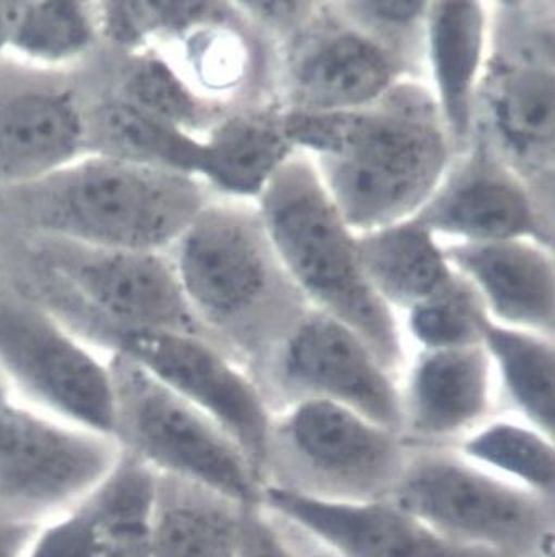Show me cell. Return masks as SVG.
<instances>
[{
	"instance_id": "ac0fdd59",
	"label": "cell",
	"mask_w": 555,
	"mask_h": 557,
	"mask_svg": "<svg viewBox=\"0 0 555 557\" xmlns=\"http://www.w3.org/2000/svg\"><path fill=\"white\" fill-rule=\"evenodd\" d=\"M88 153L87 115L64 90L0 100V188L40 181Z\"/></svg>"
},
{
	"instance_id": "30bf717a",
	"label": "cell",
	"mask_w": 555,
	"mask_h": 557,
	"mask_svg": "<svg viewBox=\"0 0 555 557\" xmlns=\"http://www.w3.org/2000/svg\"><path fill=\"white\" fill-rule=\"evenodd\" d=\"M115 351L210 418L250 461L263 484L273 411L267 393L213 339L170 330L120 332Z\"/></svg>"
},
{
	"instance_id": "4316f807",
	"label": "cell",
	"mask_w": 555,
	"mask_h": 557,
	"mask_svg": "<svg viewBox=\"0 0 555 557\" xmlns=\"http://www.w3.org/2000/svg\"><path fill=\"white\" fill-rule=\"evenodd\" d=\"M157 473L123 453L84 503L94 518L97 557H150Z\"/></svg>"
},
{
	"instance_id": "f1b7e54d",
	"label": "cell",
	"mask_w": 555,
	"mask_h": 557,
	"mask_svg": "<svg viewBox=\"0 0 555 557\" xmlns=\"http://www.w3.org/2000/svg\"><path fill=\"white\" fill-rule=\"evenodd\" d=\"M97 36V11H91L87 2L25 0L9 50L33 64H67L84 55Z\"/></svg>"
},
{
	"instance_id": "4fadbf2b",
	"label": "cell",
	"mask_w": 555,
	"mask_h": 557,
	"mask_svg": "<svg viewBox=\"0 0 555 557\" xmlns=\"http://www.w3.org/2000/svg\"><path fill=\"white\" fill-rule=\"evenodd\" d=\"M274 388L298 399H326L355 409L403 436L400 388L368 346L343 323L308 310L261 360Z\"/></svg>"
},
{
	"instance_id": "1f68e13d",
	"label": "cell",
	"mask_w": 555,
	"mask_h": 557,
	"mask_svg": "<svg viewBox=\"0 0 555 557\" xmlns=\"http://www.w3.org/2000/svg\"><path fill=\"white\" fill-rule=\"evenodd\" d=\"M337 11L384 49L390 50L409 74H421L428 47L429 2L419 0H374V2H334Z\"/></svg>"
},
{
	"instance_id": "e575fe53",
	"label": "cell",
	"mask_w": 555,
	"mask_h": 557,
	"mask_svg": "<svg viewBox=\"0 0 555 557\" xmlns=\"http://www.w3.org/2000/svg\"><path fill=\"white\" fill-rule=\"evenodd\" d=\"M248 21L254 22L268 40L276 47L310 21L317 2H236Z\"/></svg>"
},
{
	"instance_id": "3957f363",
	"label": "cell",
	"mask_w": 555,
	"mask_h": 557,
	"mask_svg": "<svg viewBox=\"0 0 555 557\" xmlns=\"http://www.w3.org/2000/svg\"><path fill=\"white\" fill-rule=\"evenodd\" d=\"M172 263L201 325L233 354L263 360L310 310L248 207H205L175 242Z\"/></svg>"
},
{
	"instance_id": "5bb4252c",
	"label": "cell",
	"mask_w": 555,
	"mask_h": 557,
	"mask_svg": "<svg viewBox=\"0 0 555 557\" xmlns=\"http://www.w3.org/2000/svg\"><path fill=\"white\" fill-rule=\"evenodd\" d=\"M472 132L516 173L554 228V69L491 55L472 97Z\"/></svg>"
},
{
	"instance_id": "8992f818",
	"label": "cell",
	"mask_w": 555,
	"mask_h": 557,
	"mask_svg": "<svg viewBox=\"0 0 555 557\" xmlns=\"http://www.w3.org/2000/svg\"><path fill=\"white\" fill-rule=\"evenodd\" d=\"M391 499L446 540L532 557L551 531L548 499L466 461L454 449L412 453Z\"/></svg>"
},
{
	"instance_id": "7402d4cb",
	"label": "cell",
	"mask_w": 555,
	"mask_h": 557,
	"mask_svg": "<svg viewBox=\"0 0 555 557\" xmlns=\"http://www.w3.org/2000/svg\"><path fill=\"white\" fill-rule=\"evenodd\" d=\"M246 508L207 487L157 474L150 557H242Z\"/></svg>"
},
{
	"instance_id": "ba28073f",
	"label": "cell",
	"mask_w": 555,
	"mask_h": 557,
	"mask_svg": "<svg viewBox=\"0 0 555 557\" xmlns=\"http://www.w3.org/2000/svg\"><path fill=\"white\" fill-rule=\"evenodd\" d=\"M115 437L74 426L0 388V516L44 521L81 503L122 459Z\"/></svg>"
},
{
	"instance_id": "cb8c5ba5",
	"label": "cell",
	"mask_w": 555,
	"mask_h": 557,
	"mask_svg": "<svg viewBox=\"0 0 555 557\" xmlns=\"http://www.w3.org/2000/svg\"><path fill=\"white\" fill-rule=\"evenodd\" d=\"M87 149L88 153L195 177L203 156V141L131 103L113 99L87 115Z\"/></svg>"
},
{
	"instance_id": "d6a6232c",
	"label": "cell",
	"mask_w": 555,
	"mask_h": 557,
	"mask_svg": "<svg viewBox=\"0 0 555 557\" xmlns=\"http://www.w3.org/2000/svg\"><path fill=\"white\" fill-rule=\"evenodd\" d=\"M492 55L514 64L554 69V4L499 2Z\"/></svg>"
},
{
	"instance_id": "d590c367",
	"label": "cell",
	"mask_w": 555,
	"mask_h": 557,
	"mask_svg": "<svg viewBox=\"0 0 555 557\" xmlns=\"http://www.w3.org/2000/svg\"><path fill=\"white\" fill-rule=\"evenodd\" d=\"M242 557H298L260 505L245 511Z\"/></svg>"
},
{
	"instance_id": "9a60e30c",
	"label": "cell",
	"mask_w": 555,
	"mask_h": 557,
	"mask_svg": "<svg viewBox=\"0 0 555 557\" xmlns=\"http://www.w3.org/2000/svg\"><path fill=\"white\" fill-rule=\"evenodd\" d=\"M258 505L336 557H503L446 540L391 497L330 499L267 483Z\"/></svg>"
},
{
	"instance_id": "ffe728a7",
	"label": "cell",
	"mask_w": 555,
	"mask_h": 557,
	"mask_svg": "<svg viewBox=\"0 0 555 557\" xmlns=\"http://www.w3.org/2000/svg\"><path fill=\"white\" fill-rule=\"evenodd\" d=\"M484 12L474 0L431 2L428 52L440 90L441 116L451 153L468 152L472 140V97L481 67Z\"/></svg>"
},
{
	"instance_id": "603a6c76",
	"label": "cell",
	"mask_w": 555,
	"mask_h": 557,
	"mask_svg": "<svg viewBox=\"0 0 555 557\" xmlns=\"http://www.w3.org/2000/svg\"><path fill=\"white\" fill-rule=\"evenodd\" d=\"M369 285L384 301L415 308L449 283L454 272L433 240V232L415 219L374 230L356 240Z\"/></svg>"
},
{
	"instance_id": "52a82bcc",
	"label": "cell",
	"mask_w": 555,
	"mask_h": 557,
	"mask_svg": "<svg viewBox=\"0 0 555 557\" xmlns=\"http://www.w3.org/2000/svg\"><path fill=\"white\" fill-rule=\"evenodd\" d=\"M409 456L396 431L337 403L308 398L273 413L264 469L280 458L298 476L285 487L361 502L390 497Z\"/></svg>"
},
{
	"instance_id": "8d00e7d4",
	"label": "cell",
	"mask_w": 555,
	"mask_h": 557,
	"mask_svg": "<svg viewBox=\"0 0 555 557\" xmlns=\"http://www.w3.org/2000/svg\"><path fill=\"white\" fill-rule=\"evenodd\" d=\"M39 522L0 516V557H24Z\"/></svg>"
},
{
	"instance_id": "d4e9b609",
	"label": "cell",
	"mask_w": 555,
	"mask_h": 557,
	"mask_svg": "<svg viewBox=\"0 0 555 557\" xmlns=\"http://www.w3.org/2000/svg\"><path fill=\"white\" fill-rule=\"evenodd\" d=\"M454 445L466 461L507 483L545 499L554 494V436L516 414H494Z\"/></svg>"
},
{
	"instance_id": "836d02e7",
	"label": "cell",
	"mask_w": 555,
	"mask_h": 557,
	"mask_svg": "<svg viewBox=\"0 0 555 557\" xmlns=\"http://www.w3.org/2000/svg\"><path fill=\"white\" fill-rule=\"evenodd\" d=\"M24 557H97L96 525L84 499L40 521Z\"/></svg>"
},
{
	"instance_id": "277c9868",
	"label": "cell",
	"mask_w": 555,
	"mask_h": 557,
	"mask_svg": "<svg viewBox=\"0 0 555 557\" xmlns=\"http://www.w3.org/2000/svg\"><path fill=\"white\" fill-rule=\"evenodd\" d=\"M271 244L306 300L351 330L381 367L396 373L405 351L386 301L369 285L349 233L317 170L283 163L260 194Z\"/></svg>"
},
{
	"instance_id": "9c48e42d",
	"label": "cell",
	"mask_w": 555,
	"mask_h": 557,
	"mask_svg": "<svg viewBox=\"0 0 555 557\" xmlns=\"http://www.w3.org/2000/svg\"><path fill=\"white\" fill-rule=\"evenodd\" d=\"M0 373L5 389L25 405L115 437L116 388L110 360H102L39 308L0 304Z\"/></svg>"
},
{
	"instance_id": "7a4b0ae2",
	"label": "cell",
	"mask_w": 555,
	"mask_h": 557,
	"mask_svg": "<svg viewBox=\"0 0 555 557\" xmlns=\"http://www.w3.org/2000/svg\"><path fill=\"white\" fill-rule=\"evenodd\" d=\"M0 197L39 237L159 253L207 207L192 175L100 153H85L40 181L0 188Z\"/></svg>"
},
{
	"instance_id": "2e32d148",
	"label": "cell",
	"mask_w": 555,
	"mask_h": 557,
	"mask_svg": "<svg viewBox=\"0 0 555 557\" xmlns=\"http://www.w3.org/2000/svg\"><path fill=\"white\" fill-rule=\"evenodd\" d=\"M466 153L422 205L416 222L429 232L460 235L469 242L519 240L528 235L552 248L554 228L542 220L526 185L488 141L472 132Z\"/></svg>"
},
{
	"instance_id": "7c38bea8",
	"label": "cell",
	"mask_w": 555,
	"mask_h": 557,
	"mask_svg": "<svg viewBox=\"0 0 555 557\" xmlns=\"http://www.w3.org/2000/svg\"><path fill=\"white\" fill-rule=\"evenodd\" d=\"M39 250L50 272L120 332L170 330L223 345L201 325L172 261L159 251L109 250L50 237H42Z\"/></svg>"
},
{
	"instance_id": "8fae6325",
	"label": "cell",
	"mask_w": 555,
	"mask_h": 557,
	"mask_svg": "<svg viewBox=\"0 0 555 557\" xmlns=\"http://www.w3.org/2000/svg\"><path fill=\"white\" fill-rule=\"evenodd\" d=\"M408 67L337 11L313 15L274 47V97L283 112H345L377 102Z\"/></svg>"
},
{
	"instance_id": "44dd1931",
	"label": "cell",
	"mask_w": 555,
	"mask_h": 557,
	"mask_svg": "<svg viewBox=\"0 0 555 557\" xmlns=\"http://www.w3.org/2000/svg\"><path fill=\"white\" fill-rule=\"evenodd\" d=\"M293 149L283 128L282 107H239L208 132L197 175L225 194L260 197Z\"/></svg>"
},
{
	"instance_id": "d6986e66",
	"label": "cell",
	"mask_w": 555,
	"mask_h": 557,
	"mask_svg": "<svg viewBox=\"0 0 555 557\" xmlns=\"http://www.w3.org/2000/svg\"><path fill=\"white\" fill-rule=\"evenodd\" d=\"M444 257L471 276L499 320L523 332L554 335V263L545 251L520 240L468 242Z\"/></svg>"
},
{
	"instance_id": "e0dca14e",
	"label": "cell",
	"mask_w": 555,
	"mask_h": 557,
	"mask_svg": "<svg viewBox=\"0 0 555 557\" xmlns=\"http://www.w3.org/2000/svg\"><path fill=\"white\" fill-rule=\"evenodd\" d=\"M406 443H457L494 417L492 361L484 346L433 349L416 361L400 388Z\"/></svg>"
},
{
	"instance_id": "f546056e",
	"label": "cell",
	"mask_w": 555,
	"mask_h": 557,
	"mask_svg": "<svg viewBox=\"0 0 555 557\" xmlns=\"http://www.w3.org/2000/svg\"><path fill=\"white\" fill-rule=\"evenodd\" d=\"M99 34L125 49H144L160 37H185L194 28L229 14L226 2H100Z\"/></svg>"
},
{
	"instance_id": "4dcf8cb0",
	"label": "cell",
	"mask_w": 555,
	"mask_h": 557,
	"mask_svg": "<svg viewBox=\"0 0 555 557\" xmlns=\"http://www.w3.org/2000/svg\"><path fill=\"white\" fill-rule=\"evenodd\" d=\"M488 307L474 283L454 273L444 288L411 308L412 335L424 349H453L482 345L481 325Z\"/></svg>"
},
{
	"instance_id": "5b68a950",
	"label": "cell",
	"mask_w": 555,
	"mask_h": 557,
	"mask_svg": "<svg viewBox=\"0 0 555 557\" xmlns=\"http://www.w3.org/2000/svg\"><path fill=\"white\" fill-rule=\"evenodd\" d=\"M116 442L160 476L207 487L243 506L260 502L261 481L242 449L210 418L113 351Z\"/></svg>"
},
{
	"instance_id": "6da1fadb",
	"label": "cell",
	"mask_w": 555,
	"mask_h": 557,
	"mask_svg": "<svg viewBox=\"0 0 555 557\" xmlns=\"http://www.w3.org/2000/svg\"><path fill=\"white\" fill-rule=\"evenodd\" d=\"M293 145L320 156L324 190L346 225L378 230L421 209L440 184L451 147L440 106L418 84L393 85L345 112H283Z\"/></svg>"
},
{
	"instance_id": "74e56055",
	"label": "cell",
	"mask_w": 555,
	"mask_h": 557,
	"mask_svg": "<svg viewBox=\"0 0 555 557\" xmlns=\"http://www.w3.org/2000/svg\"><path fill=\"white\" fill-rule=\"evenodd\" d=\"M24 9L25 0H0V53L11 47Z\"/></svg>"
},
{
	"instance_id": "484cf974",
	"label": "cell",
	"mask_w": 555,
	"mask_h": 557,
	"mask_svg": "<svg viewBox=\"0 0 555 557\" xmlns=\"http://www.w3.org/2000/svg\"><path fill=\"white\" fill-rule=\"evenodd\" d=\"M482 346L497 368L513 413L545 433H555V351L547 336L504 329L485 318Z\"/></svg>"
},
{
	"instance_id": "83f0119b",
	"label": "cell",
	"mask_w": 555,
	"mask_h": 557,
	"mask_svg": "<svg viewBox=\"0 0 555 557\" xmlns=\"http://www.w3.org/2000/svg\"><path fill=\"white\" fill-rule=\"evenodd\" d=\"M116 99L195 135L210 132L233 107L208 100L160 53L144 50L123 72Z\"/></svg>"
}]
</instances>
